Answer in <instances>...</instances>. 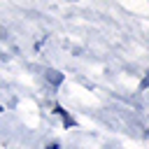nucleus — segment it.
Wrapping results in <instances>:
<instances>
[{
  "instance_id": "nucleus-1",
  "label": "nucleus",
  "mask_w": 149,
  "mask_h": 149,
  "mask_svg": "<svg viewBox=\"0 0 149 149\" xmlns=\"http://www.w3.org/2000/svg\"><path fill=\"white\" fill-rule=\"evenodd\" d=\"M47 81L58 86V84H63V74H61V72H56V70H47Z\"/></svg>"
},
{
  "instance_id": "nucleus-2",
  "label": "nucleus",
  "mask_w": 149,
  "mask_h": 149,
  "mask_svg": "<svg viewBox=\"0 0 149 149\" xmlns=\"http://www.w3.org/2000/svg\"><path fill=\"white\" fill-rule=\"evenodd\" d=\"M54 112H56V114L63 119V123H65V126H72V123H74V119H70V116H68V112H65L61 105H56V107H54Z\"/></svg>"
},
{
  "instance_id": "nucleus-3",
  "label": "nucleus",
  "mask_w": 149,
  "mask_h": 149,
  "mask_svg": "<svg viewBox=\"0 0 149 149\" xmlns=\"http://www.w3.org/2000/svg\"><path fill=\"white\" fill-rule=\"evenodd\" d=\"M0 112H2V107H0Z\"/></svg>"
}]
</instances>
